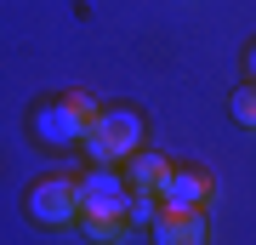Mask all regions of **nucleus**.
<instances>
[{"mask_svg": "<svg viewBox=\"0 0 256 245\" xmlns=\"http://www.w3.org/2000/svg\"><path fill=\"white\" fill-rule=\"evenodd\" d=\"M131 222V182L114 165H86L80 171V228L92 239H120Z\"/></svg>", "mask_w": 256, "mask_h": 245, "instance_id": "nucleus-1", "label": "nucleus"}, {"mask_svg": "<svg viewBox=\"0 0 256 245\" xmlns=\"http://www.w3.org/2000/svg\"><path fill=\"white\" fill-rule=\"evenodd\" d=\"M142 148V114L137 109H97V120L80 137L86 165H126V154Z\"/></svg>", "mask_w": 256, "mask_h": 245, "instance_id": "nucleus-2", "label": "nucleus"}, {"mask_svg": "<svg viewBox=\"0 0 256 245\" xmlns=\"http://www.w3.org/2000/svg\"><path fill=\"white\" fill-rule=\"evenodd\" d=\"M28 137H34L46 154H74L86 137V120L68 109V97H40L28 109Z\"/></svg>", "mask_w": 256, "mask_h": 245, "instance_id": "nucleus-3", "label": "nucleus"}, {"mask_svg": "<svg viewBox=\"0 0 256 245\" xmlns=\"http://www.w3.org/2000/svg\"><path fill=\"white\" fill-rule=\"evenodd\" d=\"M23 211H28L40 228H68V222H80V177H40V182H28Z\"/></svg>", "mask_w": 256, "mask_h": 245, "instance_id": "nucleus-4", "label": "nucleus"}, {"mask_svg": "<svg viewBox=\"0 0 256 245\" xmlns=\"http://www.w3.org/2000/svg\"><path fill=\"white\" fill-rule=\"evenodd\" d=\"M148 228H154L160 245H200L210 234V217H205V205H160V217Z\"/></svg>", "mask_w": 256, "mask_h": 245, "instance_id": "nucleus-5", "label": "nucleus"}, {"mask_svg": "<svg viewBox=\"0 0 256 245\" xmlns=\"http://www.w3.org/2000/svg\"><path fill=\"white\" fill-rule=\"evenodd\" d=\"M160 200L165 205H205L210 211V200H216V177L200 171V165H171L165 182H160Z\"/></svg>", "mask_w": 256, "mask_h": 245, "instance_id": "nucleus-6", "label": "nucleus"}, {"mask_svg": "<svg viewBox=\"0 0 256 245\" xmlns=\"http://www.w3.org/2000/svg\"><path fill=\"white\" fill-rule=\"evenodd\" d=\"M165 171H171V160H165V154H142V148H137V154H126V182H131V188H154V194H160Z\"/></svg>", "mask_w": 256, "mask_h": 245, "instance_id": "nucleus-7", "label": "nucleus"}, {"mask_svg": "<svg viewBox=\"0 0 256 245\" xmlns=\"http://www.w3.org/2000/svg\"><path fill=\"white\" fill-rule=\"evenodd\" d=\"M228 114H234V120H239L245 131H256V80L234 86V97H228Z\"/></svg>", "mask_w": 256, "mask_h": 245, "instance_id": "nucleus-8", "label": "nucleus"}, {"mask_svg": "<svg viewBox=\"0 0 256 245\" xmlns=\"http://www.w3.org/2000/svg\"><path fill=\"white\" fill-rule=\"evenodd\" d=\"M63 97H68V109H74V114H80V120H86V126H92V120H97V103H92V97H86V91H63Z\"/></svg>", "mask_w": 256, "mask_h": 245, "instance_id": "nucleus-9", "label": "nucleus"}, {"mask_svg": "<svg viewBox=\"0 0 256 245\" xmlns=\"http://www.w3.org/2000/svg\"><path fill=\"white\" fill-rule=\"evenodd\" d=\"M245 80H256V40L245 46Z\"/></svg>", "mask_w": 256, "mask_h": 245, "instance_id": "nucleus-10", "label": "nucleus"}]
</instances>
